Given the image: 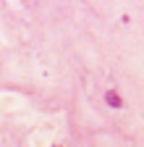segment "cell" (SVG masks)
Returning a JSON list of instances; mask_svg holds the SVG:
<instances>
[{
    "mask_svg": "<svg viewBox=\"0 0 144 147\" xmlns=\"http://www.w3.org/2000/svg\"><path fill=\"white\" fill-rule=\"evenodd\" d=\"M105 100H107V105H110V108H123V97L118 95L115 89H107V92H105Z\"/></svg>",
    "mask_w": 144,
    "mask_h": 147,
    "instance_id": "obj_1",
    "label": "cell"
}]
</instances>
